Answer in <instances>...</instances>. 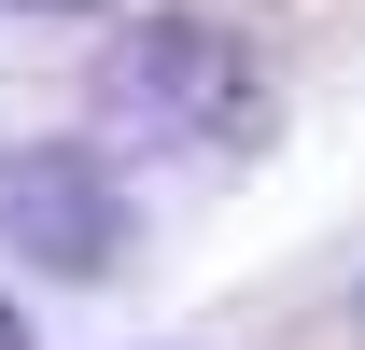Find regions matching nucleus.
I'll list each match as a JSON object with an SVG mask.
<instances>
[{
    "label": "nucleus",
    "instance_id": "1",
    "mask_svg": "<svg viewBox=\"0 0 365 350\" xmlns=\"http://www.w3.org/2000/svg\"><path fill=\"white\" fill-rule=\"evenodd\" d=\"M267 112H281V85H267V56L225 14H140L98 56V127L169 140V154H197V140L239 154V140H267Z\"/></svg>",
    "mask_w": 365,
    "mask_h": 350
},
{
    "label": "nucleus",
    "instance_id": "2",
    "mask_svg": "<svg viewBox=\"0 0 365 350\" xmlns=\"http://www.w3.org/2000/svg\"><path fill=\"white\" fill-rule=\"evenodd\" d=\"M127 238H140V211H127V169L98 140H14L0 154V253L56 266V280H113Z\"/></svg>",
    "mask_w": 365,
    "mask_h": 350
},
{
    "label": "nucleus",
    "instance_id": "3",
    "mask_svg": "<svg viewBox=\"0 0 365 350\" xmlns=\"http://www.w3.org/2000/svg\"><path fill=\"white\" fill-rule=\"evenodd\" d=\"M0 350H29V308H14V295H0Z\"/></svg>",
    "mask_w": 365,
    "mask_h": 350
}]
</instances>
